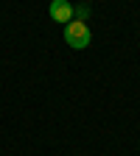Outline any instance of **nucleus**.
I'll use <instances>...</instances> for the list:
<instances>
[{
  "label": "nucleus",
  "mask_w": 140,
  "mask_h": 156,
  "mask_svg": "<svg viewBox=\"0 0 140 156\" xmlns=\"http://www.w3.org/2000/svg\"><path fill=\"white\" fill-rule=\"evenodd\" d=\"M87 14H90L87 6H76V9H73V17H76V20H81V23H84V17H87Z\"/></svg>",
  "instance_id": "obj_3"
},
{
  "label": "nucleus",
  "mask_w": 140,
  "mask_h": 156,
  "mask_svg": "<svg viewBox=\"0 0 140 156\" xmlns=\"http://www.w3.org/2000/svg\"><path fill=\"white\" fill-rule=\"evenodd\" d=\"M65 42H67L73 50H84V48H90V42H93L90 25L81 23V20H70V23L65 25Z\"/></svg>",
  "instance_id": "obj_1"
},
{
  "label": "nucleus",
  "mask_w": 140,
  "mask_h": 156,
  "mask_svg": "<svg viewBox=\"0 0 140 156\" xmlns=\"http://www.w3.org/2000/svg\"><path fill=\"white\" fill-rule=\"evenodd\" d=\"M51 20H56V23H70L73 20V3L70 0H51Z\"/></svg>",
  "instance_id": "obj_2"
}]
</instances>
